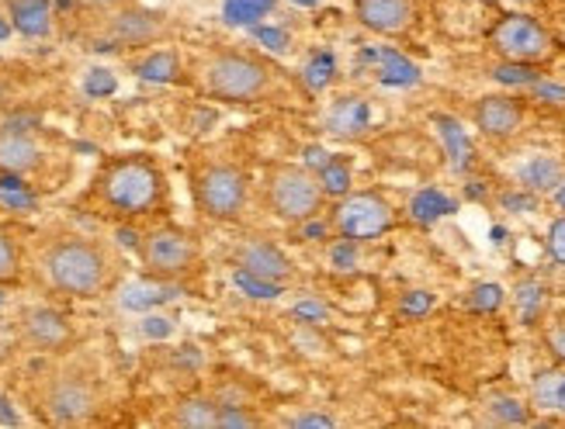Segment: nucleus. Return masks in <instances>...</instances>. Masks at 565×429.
<instances>
[{"label": "nucleus", "mask_w": 565, "mask_h": 429, "mask_svg": "<svg viewBox=\"0 0 565 429\" xmlns=\"http://www.w3.org/2000/svg\"><path fill=\"white\" fill-rule=\"evenodd\" d=\"M489 45L510 63H537L552 53V35L545 32V24H537L527 14H507L489 32Z\"/></svg>", "instance_id": "1a4fd4ad"}, {"label": "nucleus", "mask_w": 565, "mask_h": 429, "mask_svg": "<svg viewBox=\"0 0 565 429\" xmlns=\"http://www.w3.org/2000/svg\"><path fill=\"white\" fill-rule=\"evenodd\" d=\"M163 32V21L153 11H121L111 18V35L121 45H150Z\"/></svg>", "instance_id": "2eb2a0df"}, {"label": "nucleus", "mask_w": 565, "mask_h": 429, "mask_svg": "<svg viewBox=\"0 0 565 429\" xmlns=\"http://www.w3.org/2000/svg\"><path fill=\"white\" fill-rule=\"evenodd\" d=\"M489 419L507 422V426H521V422H531V409L518 398H493L489 401Z\"/></svg>", "instance_id": "393cba45"}, {"label": "nucleus", "mask_w": 565, "mask_h": 429, "mask_svg": "<svg viewBox=\"0 0 565 429\" xmlns=\"http://www.w3.org/2000/svg\"><path fill=\"white\" fill-rule=\"evenodd\" d=\"M0 205L11 212H32L39 205V197L18 173H0Z\"/></svg>", "instance_id": "412c9836"}, {"label": "nucleus", "mask_w": 565, "mask_h": 429, "mask_svg": "<svg viewBox=\"0 0 565 429\" xmlns=\"http://www.w3.org/2000/svg\"><path fill=\"white\" fill-rule=\"evenodd\" d=\"M367 125V105L361 97H340L333 111L327 115V129L333 136H358Z\"/></svg>", "instance_id": "6ab92c4d"}, {"label": "nucleus", "mask_w": 565, "mask_h": 429, "mask_svg": "<svg viewBox=\"0 0 565 429\" xmlns=\"http://www.w3.org/2000/svg\"><path fill=\"white\" fill-rule=\"evenodd\" d=\"M354 18L367 32L396 39L416 21V0H354Z\"/></svg>", "instance_id": "9d476101"}, {"label": "nucleus", "mask_w": 565, "mask_h": 429, "mask_svg": "<svg viewBox=\"0 0 565 429\" xmlns=\"http://www.w3.org/2000/svg\"><path fill=\"white\" fill-rule=\"evenodd\" d=\"M264 197L267 208L285 222H312L323 208V184L306 167L295 163H275L264 173Z\"/></svg>", "instance_id": "20e7f679"}, {"label": "nucleus", "mask_w": 565, "mask_h": 429, "mask_svg": "<svg viewBox=\"0 0 565 429\" xmlns=\"http://www.w3.org/2000/svg\"><path fill=\"white\" fill-rule=\"evenodd\" d=\"M202 84L215 100H230V105H250L260 100L275 84V73L267 63H260L250 53L239 49H218L202 63Z\"/></svg>", "instance_id": "7ed1b4c3"}, {"label": "nucleus", "mask_w": 565, "mask_h": 429, "mask_svg": "<svg viewBox=\"0 0 565 429\" xmlns=\"http://www.w3.org/2000/svg\"><path fill=\"white\" fill-rule=\"evenodd\" d=\"M479 132L489 139H510L521 132L524 125V105L518 97L510 94H486L476 100V111H472Z\"/></svg>", "instance_id": "9b49d317"}, {"label": "nucleus", "mask_w": 565, "mask_h": 429, "mask_svg": "<svg viewBox=\"0 0 565 429\" xmlns=\"http://www.w3.org/2000/svg\"><path fill=\"white\" fill-rule=\"evenodd\" d=\"M545 346L552 350V357H555L558 364H565V319H562V322H555V325H548Z\"/></svg>", "instance_id": "c9c22d12"}, {"label": "nucleus", "mask_w": 565, "mask_h": 429, "mask_svg": "<svg viewBox=\"0 0 565 429\" xmlns=\"http://www.w3.org/2000/svg\"><path fill=\"white\" fill-rule=\"evenodd\" d=\"M548 257L565 267V218H555L552 229H548Z\"/></svg>", "instance_id": "72a5a7b5"}, {"label": "nucleus", "mask_w": 565, "mask_h": 429, "mask_svg": "<svg viewBox=\"0 0 565 429\" xmlns=\"http://www.w3.org/2000/svg\"><path fill=\"white\" fill-rule=\"evenodd\" d=\"M233 260H236L239 270H247L254 277H264V281H275V285H285L288 277H291V260L281 254L275 243H267L260 236L243 239L233 249Z\"/></svg>", "instance_id": "f8f14e48"}, {"label": "nucleus", "mask_w": 565, "mask_h": 429, "mask_svg": "<svg viewBox=\"0 0 565 429\" xmlns=\"http://www.w3.org/2000/svg\"><path fill=\"white\" fill-rule=\"evenodd\" d=\"M257 39H260V42H271V49H285V35H281V32H267V29H257Z\"/></svg>", "instance_id": "37998d69"}, {"label": "nucleus", "mask_w": 565, "mask_h": 429, "mask_svg": "<svg viewBox=\"0 0 565 429\" xmlns=\"http://www.w3.org/2000/svg\"><path fill=\"white\" fill-rule=\"evenodd\" d=\"M469 305L476 312H497L503 305V288L500 285H479L469 298Z\"/></svg>", "instance_id": "7c9ffc66"}, {"label": "nucleus", "mask_w": 565, "mask_h": 429, "mask_svg": "<svg viewBox=\"0 0 565 429\" xmlns=\"http://www.w3.org/2000/svg\"><path fill=\"white\" fill-rule=\"evenodd\" d=\"M531 401H534V409L565 416V367L537 371L531 382Z\"/></svg>", "instance_id": "f3484780"}, {"label": "nucleus", "mask_w": 565, "mask_h": 429, "mask_svg": "<svg viewBox=\"0 0 565 429\" xmlns=\"http://www.w3.org/2000/svg\"><path fill=\"white\" fill-rule=\"evenodd\" d=\"M493 77L500 81V84H513V87H531L534 81H537V73H534V66L531 63H503V66H497L493 69Z\"/></svg>", "instance_id": "c85d7f7f"}, {"label": "nucleus", "mask_w": 565, "mask_h": 429, "mask_svg": "<svg viewBox=\"0 0 565 429\" xmlns=\"http://www.w3.org/2000/svg\"><path fill=\"white\" fill-rule=\"evenodd\" d=\"M396 222V212L385 197L364 191V194H343L340 205L333 208V229L340 233V239L348 243H367L379 239L392 229Z\"/></svg>", "instance_id": "0eeeda50"}, {"label": "nucleus", "mask_w": 565, "mask_h": 429, "mask_svg": "<svg viewBox=\"0 0 565 429\" xmlns=\"http://www.w3.org/2000/svg\"><path fill=\"white\" fill-rule=\"evenodd\" d=\"M518 305H521V312H524L527 319H534L537 305H542V285H537V281H524V285L518 288Z\"/></svg>", "instance_id": "473e14b6"}, {"label": "nucleus", "mask_w": 565, "mask_h": 429, "mask_svg": "<svg viewBox=\"0 0 565 429\" xmlns=\"http://www.w3.org/2000/svg\"><path fill=\"white\" fill-rule=\"evenodd\" d=\"M191 191H194L199 212L209 215L212 222H236L247 212V201H250L247 173L233 163H205L194 173Z\"/></svg>", "instance_id": "39448f33"}, {"label": "nucleus", "mask_w": 565, "mask_h": 429, "mask_svg": "<svg viewBox=\"0 0 565 429\" xmlns=\"http://www.w3.org/2000/svg\"><path fill=\"white\" fill-rule=\"evenodd\" d=\"M11 29H14V24H8L4 18H0V39H8V35H11Z\"/></svg>", "instance_id": "de8ad7c7"}, {"label": "nucleus", "mask_w": 565, "mask_h": 429, "mask_svg": "<svg viewBox=\"0 0 565 429\" xmlns=\"http://www.w3.org/2000/svg\"><path fill=\"white\" fill-rule=\"evenodd\" d=\"M8 14L14 32H21L24 39H45L53 32V8H49V0H8Z\"/></svg>", "instance_id": "dca6fc26"}, {"label": "nucleus", "mask_w": 565, "mask_h": 429, "mask_svg": "<svg viewBox=\"0 0 565 429\" xmlns=\"http://www.w3.org/2000/svg\"><path fill=\"white\" fill-rule=\"evenodd\" d=\"M39 409L49 422H56V426L87 422L97 409V392L81 374H56L42 385Z\"/></svg>", "instance_id": "6e6552de"}, {"label": "nucleus", "mask_w": 565, "mask_h": 429, "mask_svg": "<svg viewBox=\"0 0 565 429\" xmlns=\"http://www.w3.org/2000/svg\"><path fill=\"white\" fill-rule=\"evenodd\" d=\"M275 8V0H226V18L233 24H254Z\"/></svg>", "instance_id": "bb28decb"}, {"label": "nucleus", "mask_w": 565, "mask_h": 429, "mask_svg": "<svg viewBox=\"0 0 565 429\" xmlns=\"http://www.w3.org/2000/svg\"><path fill=\"white\" fill-rule=\"evenodd\" d=\"M115 90V77L108 69H94L87 77V94H111Z\"/></svg>", "instance_id": "e433bc0d"}, {"label": "nucleus", "mask_w": 565, "mask_h": 429, "mask_svg": "<svg viewBox=\"0 0 565 429\" xmlns=\"http://www.w3.org/2000/svg\"><path fill=\"white\" fill-rule=\"evenodd\" d=\"M295 312L306 315V319H316V322H323V319H327V309H319V305H299Z\"/></svg>", "instance_id": "c03bdc74"}, {"label": "nucleus", "mask_w": 565, "mask_h": 429, "mask_svg": "<svg viewBox=\"0 0 565 429\" xmlns=\"http://www.w3.org/2000/svg\"><path fill=\"white\" fill-rule=\"evenodd\" d=\"M437 129H440V139H445V146H448V157H451L455 170L469 167L472 163V146H469V139H465L461 125L455 118H437Z\"/></svg>", "instance_id": "5701e85b"}, {"label": "nucleus", "mask_w": 565, "mask_h": 429, "mask_svg": "<svg viewBox=\"0 0 565 429\" xmlns=\"http://www.w3.org/2000/svg\"><path fill=\"white\" fill-rule=\"evenodd\" d=\"M409 212H413V218H416V222H434V218H440V215L455 212V205H451V201H448L445 194L424 191V194H416V197H413Z\"/></svg>", "instance_id": "b1692460"}, {"label": "nucleus", "mask_w": 565, "mask_h": 429, "mask_svg": "<svg viewBox=\"0 0 565 429\" xmlns=\"http://www.w3.org/2000/svg\"><path fill=\"white\" fill-rule=\"evenodd\" d=\"M146 333H153V336H167L170 333V325H167V319H146Z\"/></svg>", "instance_id": "79ce46f5"}, {"label": "nucleus", "mask_w": 565, "mask_h": 429, "mask_svg": "<svg viewBox=\"0 0 565 429\" xmlns=\"http://www.w3.org/2000/svg\"><path fill=\"white\" fill-rule=\"evenodd\" d=\"M534 97L537 100H548V105H565V87H555V84H542V81H534Z\"/></svg>", "instance_id": "4c0bfd02"}, {"label": "nucleus", "mask_w": 565, "mask_h": 429, "mask_svg": "<svg viewBox=\"0 0 565 429\" xmlns=\"http://www.w3.org/2000/svg\"><path fill=\"white\" fill-rule=\"evenodd\" d=\"M0 422H8V426H14V422H18L14 409H8V401H4V398H0Z\"/></svg>", "instance_id": "a18cd8bd"}, {"label": "nucleus", "mask_w": 565, "mask_h": 429, "mask_svg": "<svg viewBox=\"0 0 565 429\" xmlns=\"http://www.w3.org/2000/svg\"><path fill=\"white\" fill-rule=\"evenodd\" d=\"M430 305H434V294H427V291H409L399 301V312L403 315H424V312H430Z\"/></svg>", "instance_id": "f704fd0d"}, {"label": "nucleus", "mask_w": 565, "mask_h": 429, "mask_svg": "<svg viewBox=\"0 0 565 429\" xmlns=\"http://www.w3.org/2000/svg\"><path fill=\"white\" fill-rule=\"evenodd\" d=\"M319 184H323L327 194L343 197V194L351 191V167L343 163V160H330L323 170H319Z\"/></svg>", "instance_id": "a878e982"}, {"label": "nucleus", "mask_w": 565, "mask_h": 429, "mask_svg": "<svg viewBox=\"0 0 565 429\" xmlns=\"http://www.w3.org/2000/svg\"><path fill=\"white\" fill-rule=\"evenodd\" d=\"M39 163H42L39 142L24 129H18V125H4V129H0V173L24 176L39 170Z\"/></svg>", "instance_id": "ddd939ff"}, {"label": "nucleus", "mask_w": 565, "mask_h": 429, "mask_svg": "<svg viewBox=\"0 0 565 429\" xmlns=\"http://www.w3.org/2000/svg\"><path fill=\"white\" fill-rule=\"evenodd\" d=\"M170 422L184 426V429H212V426H218V401L205 398V395L181 398L174 416H170Z\"/></svg>", "instance_id": "a211bd4d"}, {"label": "nucleus", "mask_w": 565, "mask_h": 429, "mask_svg": "<svg viewBox=\"0 0 565 429\" xmlns=\"http://www.w3.org/2000/svg\"><path fill=\"white\" fill-rule=\"evenodd\" d=\"M94 197L115 215L139 218L163 205L167 181L163 170L146 157H118L102 167L94 181Z\"/></svg>", "instance_id": "f03ea898"}, {"label": "nucleus", "mask_w": 565, "mask_h": 429, "mask_svg": "<svg viewBox=\"0 0 565 429\" xmlns=\"http://www.w3.org/2000/svg\"><path fill=\"white\" fill-rule=\"evenodd\" d=\"M18 274H21V249L11 233L0 229V285L14 281Z\"/></svg>", "instance_id": "cd10ccee"}, {"label": "nucleus", "mask_w": 565, "mask_h": 429, "mask_svg": "<svg viewBox=\"0 0 565 429\" xmlns=\"http://www.w3.org/2000/svg\"><path fill=\"white\" fill-rule=\"evenodd\" d=\"M21 333L35 350H60L70 343V325L53 309H32L21 319Z\"/></svg>", "instance_id": "4468645a"}, {"label": "nucleus", "mask_w": 565, "mask_h": 429, "mask_svg": "<svg viewBox=\"0 0 565 429\" xmlns=\"http://www.w3.org/2000/svg\"><path fill=\"white\" fill-rule=\"evenodd\" d=\"M521 184L527 191H537V194H545V191H555L562 184V163L555 157H531L521 170Z\"/></svg>", "instance_id": "aec40b11"}, {"label": "nucleus", "mask_w": 565, "mask_h": 429, "mask_svg": "<svg viewBox=\"0 0 565 429\" xmlns=\"http://www.w3.org/2000/svg\"><path fill=\"white\" fill-rule=\"evenodd\" d=\"M136 73L142 81H153V84H170V81H178V73H181V60L174 53H167V49H160V53L153 56H146Z\"/></svg>", "instance_id": "4be33fe9"}, {"label": "nucleus", "mask_w": 565, "mask_h": 429, "mask_svg": "<svg viewBox=\"0 0 565 429\" xmlns=\"http://www.w3.org/2000/svg\"><path fill=\"white\" fill-rule=\"evenodd\" d=\"M503 205H507V208H521V212H531V208H534V197H524V194L513 197V194H510V197H503Z\"/></svg>", "instance_id": "a19ab883"}, {"label": "nucleus", "mask_w": 565, "mask_h": 429, "mask_svg": "<svg viewBox=\"0 0 565 429\" xmlns=\"http://www.w3.org/2000/svg\"><path fill=\"white\" fill-rule=\"evenodd\" d=\"M139 257L142 267L160 281H178V277L199 267V243L178 225H160V229H150L139 239Z\"/></svg>", "instance_id": "423d86ee"}, {"label": "nucleus", "mask_w": 565, "mask_h": 429, "mask_svg": "<svg viewBox=\"0 0 565 429\" xmlns=\"http://www.w3.org/2000/svg\"><path fill=\"white\" fill-rule=\"evenodd\" d=\"M0 301H4V294H0Z\"/></svg>", "instance_id": "09e8293b"}, {"label": "nucleus", "mask_w": 565, "mask_h": 429, "mask_svg": "<svg viewBox=\"0 0 565 429\" xmlns=\"http://www.w3.org/2000/svg\"><path fill=\"white\" fill-rule=\"evenodd\" d=\"M260 419L250 416L243 406H218V429H236V426H257Z\"/></svg>", "instance_id": "2f4dec72"}, {"label": "nucleus", "mask_w": 565, "mask_h": 429, "mask_svg": "<svg viewBox=\"0 0 565 429\" xmlns=\"http://www.w3.org/2000/svg\"><path fill=\"white\" fill-rule=\"evenodd\" d=\"M233 285L243 288L250 298H278V294H281V285L264 281V277H254V274H247V270H236V274H233Z\"/></svg>", "instance_id": "c756f323"}, {"label": "nucleus", "mask_w": 565, "mask_h": 429, "mask_svg": "<svg viewBox=\"0 0 565 429\" xmlns=\"http://www.w3.org/2000/svg\"><path fill=\"white\" fill-rule=\"evenodd\" d=\"M288 426H295V429H302V426H333V419L330 416H295V419H288Z\"/></svg>", "instance_id": "58836bf2"}, {"label": "nucleus", "mask_w": 565, "mask_h": 429, "mask_svg": "<svg viewBox=\"0 0 565 429\" xmlns=\"http://www.w3.org/2000/svg\"><path fill=\"white\" fill-rule=\"evenodd\" d=\"M555 201H558V208L565 212V181H562V184L555 187Z\"/></svg>", "instance_id": "49530a36"}, {"label": "nucleus", "mask_w": 565, "mask_h": 429, "mask_svg": "<svg viewBox=\"0 0 565 429\" xmlns=\"http://www.w3.org/2000/svg\"><path fill=\"white\" fill-rule=\"evenodd\" d=\"M42 281L70 298H97L115 285V254L87 236H60L39 254Z\"/></svg>", "instance_id": "f257e3e1"}, {"label": "nucleus", "mask_w": 565, "mask_h": 429, "mask_svg": "<svg viewBox=\"0 0 565 429\" xmlns=\"http://www.w3.org/2000/svg\"><path fill=\"white\" fill-rule=\"evenodd\" d=\"M306 157H309V167H319V170H323V167H327V163L333 160V157L327 153V149H319V146H312Z\"/></svg>", "instance_id": "ea45409f"}]
</instances>
